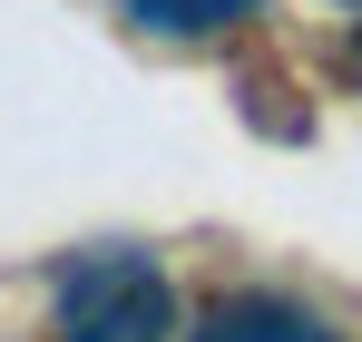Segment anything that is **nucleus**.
Returning a JSON list of instances; mask_svg holds the SVG:
<instances>
[{
  "instance_id": "3",
  "label": "nucleus",
  "mask_w": 362,
  "mask_h": 342,
  "mask_svg": "<svg viewBox=\"0 0 362 342\" xmlns=\"http://www.w3.org/2000/svg\"><path fill=\"white\" fill-rule=\"evenodd\" d=\"M255 0H127V20H147V30H177V40H206V30H226L245 20Z\"/></svg>"
},
{
  "instance_id": "2",
  "label": "nucleus",
  "mask_w": 362,
  "mask_h": 342,
  "mask_svg": "<svg viewBox=\"0 0 362 342\" xmlns=\"http://www.w3.org/2000/svg\"><path fill=\"white\" fill-rule=\"evenodd\" d=\"M196 342H343L323 313H303V303H284V293H235V303H216L206 323H196Z\"/></svg>"
},
{
  "instance_id": "5",
  "label": "nucleus",
  "mask_w": 362,
  "mask_h": 342,
  "mask_svg": "<svg viewBox=\"0 0 362 342\" xmlns=\"http://www.w3.org/2000/svg\"><path fill=\"white\" fill-rule=\"evenodd\" d=\"M333 10H362V0H333Z\"/></svg>"
},
{
  "instance_id": "1",
  "label": "nucleus",
  "mask_w": 362,
  "mask_h": 342,
  "mask_svg": "<svg viewBox=\"0 0 362 342\" xmlns=\"http://www.w3.org/2000/svg\"><path fill=\"white\" fill-rule=\"evenodd\" d=\"M49 333L59 342H167L177 333V293L147 254H78L59 284H49Z\"/></svg>"
},
{
  "instance_id": "4",
  "label": "nucleus",
  "mask_w": 362,
  "mask_h": 342,
  "mask_svg": "<svg viewBox=\"0 0 362 342\" xmlns=\"http://www.w3.org/2000/svg\"><path fill=\"white\" fill-rule=\"evenodd\" d=\"M343 69H353V88H362V30H353V40H343Z\"/></svg>"
}]
</instances>
